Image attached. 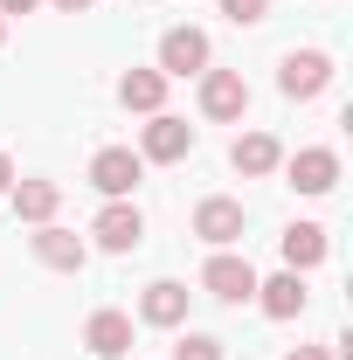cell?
Returning <instances> with one entry per match:
<instances>
[{
    "mask_svg": "<svg viewBox=\"0 0 353 360\" xmlns=\"http://www.w3.org/2000/svg\"><path fill=\"white\" fill-rule=\"evenodd\" d=\"M291 360H340V354H326V347H298Z\"/></svg>",
    "mask_w": 353,
    "mask_h": 360,
    "instance_id": "cell-21",
    "label": "cell"
},
{
    "mask_svg": "<svg viewBox=\"0 0 353 360\" xmlns=\"http://www.w3.org/2000/svg\"><path fill=\"white\" fill-rule=\"evenodd\" d=\"M7 187H14V160L0 153V194H7Z\"/></svg>",
    "mask_w": 353,
    "mask_h": 360,
    "instance_id": "cell-22",
    "label": "cell"
},
{
    "mask_svg": "<svg viewBox=\"0 0 353 360\" xmlns=\"http://www.w3.org/2000/svg\"><path fill=\"white\" fill-rule=\"evenodd\" d=\"M284 174H291L298 194H333V187H340V153H333V146H305V153L284 160Z\"/></svg>",
    "mask_w": 353,
    "mask_h": 360,
    "instance_id": "cell-9",
    "label": "cell"
},
{
    "mask_svg": "<svg viewBox=\"0 0 353 360\" xmlns=\"http://www.w3.org/2000/svg\"><path fill=\"white\" fill-rule=\"evenodd\" d=\"M229 160H236V174H243V180H264V174H277V167H284V146H277L270 132H243Z\"/></svg>",
    "mask_w": 353,
    "mask_h": 360,
    "instance_id": "cell-14",
    "label": "cell"
},
{
    "mask_svg": "<svg viewBox=\"0 0 353 360\" xmlns=\"http://www.w3.org/2000/svg\"><path fill=\"white\" fill-rule=\"evenodd\" d=\"M174 360H222V340L215 333H187V340L174 347Z\"/></svg>",
    "mask_w": 353,
    "mask_h": 360,
    "instance_id": "cell-18",
    "label": "cell"
},
{
    "mask_svg": "<svg viewBox=\"0 0 353 360\" xmlns=\"http://www.w3.org/2000/svg\"><path fill=\"white\" fill-rule=\"evenodd\" d=\"M305 277L298 270H277V277H257V305H264V319H298L305 312Z\"/></svg>",
    "mask_w": 353,
    "mask_h": 360,
    "instance_id": "cell-11",
    "label": "cell"
},
{
    "mask_svg": "<svg viewBox=\"0 0 353 360\" xmlns=\"http://www.w3.org/2000/svg\"><path fill=\"white\" fill-rule=\"evenodd\" d=\"M250 111V84H243V70H201V118H243Z\"/></svg>",
    "mask_w": 353,
    "mask_h": 360,
    "instance_id": "cell-7",
    "label": "cell"
},
{
    "mask_svg": "<svg viewBox=\"0 0 353 360\" xmlns=\"http://www.w3.org/2000/svg\"><path fill=\"white\" fill-rule=\"evenodd\" d=\"M139 319H146V326H180V319H187V284H174V277L146 284V291H139Z\"/></svg>",
    "mask_w": 353,
    "mask_h": 360,
    "instance_id": "cell-15",
    "label": "cell"
},
{
    "mask_svg": "<svg viewBox=\"0 0 353 360\" xmlns=\"http://www.w3.org/2000/svg\"><path fill=\"white\" fill-rule=\"evenodd\" d=\"M139 180H146V160H139L132 146H104V153L90 160V187H97L104 201H125Z\"/></svg>",
    "mask_w": 353,
    "mask_h": 360,
    "instance_id": "cell-3",
    "label": "cell"
},
{
    "mask_svg": "<svg viewBox=\"0 0 353 360\" xmlns=\"http://www.w3.org/2000/svg\"><path fill=\"white\" fill-rule=\"evenodd\" d=\"M194 153V125L174 118V111H153L146 118V132H139V160H153V167H174Z\"/></svg>",
    "mask_w": 353,
    "mask_h": 360,
    "instance_id": "cell-2",
    "label": "cell"
},
{
    "mask_svg": "<svg viewBox=\"0 0 353 360\" xmlns=\"http://www.w3.org/2000/svg\"><path fill=\"white\" fill-rule=\"evenodd\" d=\"M243 229H250V215H243V201H229V194H208V201L194 208V236H201L208 250H236Z\"/></svg>",
    "mask_w": 353,
    "mask_h": 360,
    "instance_id": "cell-5",
    "label": "cell"
},
{
    "mask_svg": "<svg viewBox=\"0 0 353 360\" xmlns=\"http://www.w3.org/2000/svg\"><path fill=\"white\" fill-rule=\"evenodd\" d=\"M35 257H42L49 270H84L90 264V243L70 236V229H56V222H42V229H35Z\"/></svg>",
    "mask_w": 353,
    "mask_h": 360,
    "instance_id": "cell-13",
    "label": "cell"
},
{
    "mask_svg": "<svg viewBox=\"0 0 353 360\" xmlns=\"http://www.w3.org/2000/svg\"><path fill=\"white\" fill-rule=\"evenodd\" d=\"M326 84H333V56H326V49H291V56L277 63V90H284V97H298V104L319 97Z\"/></svg>",
    "mask_w": 353,
    "mask_h": 360,
    "instance_id": "cell-4",
    "label": "cell"
},
{
    "mask_svg": "<svg viewBox=\"0 0 353 360\" xmlns=\"http://www.w3.org/2000/svg\"><path fill=\"white\" fill-rule=\"evenodd\" d=\"M90 236H97L111 257H125V250L146 243V215H139L132 201H104V208H97V222H90Z\"/></svg>",
    "mask_w": 353,
    "mask_h": 360,
    "instance_id": "cell-8",
    "label": "cell"
},
{
    "mask_svg": "<svg viewBox=\"0 0 353 360\" xmlns=\"http://www.w3.org/2000/svg\"><path fill=\"white\" fill-rule=\"evenodd\" d=\"M222 14H229L236 28H257V21L270 14V0H222Z\"/></svg>",
    "mask_w": 353,
    "mask_h": 360,
    "instance_id": "cell-19",
    "label": "cell"
},
{
    "mask_svg": "<svg viewBox=\"0 0 353 360\" xmlns=\"http://www.w3.org/2000/svg\"><path fill=\"white\" fill-rule=\"evenodd\" d=\"M56 7H63V14H90L97 0H56Z\"/></svg>",
    "mask_w": 353,
    "mask_h": 360,
    "instance_id": "cell-23",
    "label": "cell"
},
{
    "mask_svg": "<svg viewBox=\"0 0 353 360\" xmlns=\"http://www.w3.org/2000/svg\"><path fill=\"white\" fill-rule=\"evenodd\" d=\"M84 347L97 360H132V319L125 312H90L84 319Z\"/></svg>",
    "mask_w": 353,
    "mask_h": 360,
    "instance_id": "cell-10",
    "label": "cell"
},
{
    "mask_svg": "<svg viewBox=\"0 0 353 360\" xmlns=\"http://www.w3.org/2000/svg\"><path fill=\"white\" fill-rule=\"evenodd\" d=\"M7 194H14V215L35 222V229L56 222V208H63V187H56V180H14Z\"/></svg>",
    "mask_w": 353,
    "mask_h": 360,
    "instance_id": "cell-16",
    "label": "cell"
},
{
    "mask_svg": "<svg viewBox=\"0 0 353 360\" xmlns=\"http://www.w3.org/2000/svg\"><path fill=\"white\" fill-rule=\"evenodd\" d=\"M277 250H284V270H298V277H305V270L326 264V250H333V243H326V229H319V222H291L284 236H277Z\"/></svg>",
    "mask_w": 353,
    "mask_h": 360,
    "instance_id": "cell-12",
    "label": "cell"
},
{
    "mask_svg": "<svg viewBox=\"0 0 353 360\" xmlns=\"http://www.w3.org/2000/svg\"><path fill=\"white\" fill-rule=\"evenodd\" d=\"M118 104L153 118V111L167 104V77H160V70H125V77H118Z\"/></svg>",
    "mask_w": 353,
    "mask_h": 360,
    "instance_id": "cell-17",
    "label": "cell"
},
{
    "mask_svg": "<svg viewBox=\"0 0 353 360\" xmlns=\"http://www.w3.org/2000/svg\"><path fill=\"white\" fill-rule=\"evenodd\" d=\"M42 0H0V14H35Z\"/></svg>",
    "mask_w": 353,
    "mask_h": 360,
    "instance_id": "cell-20",
    "label": "cell"
},
{
    "mask_svg": "<svg viewBox=\"0 0 353 360\" xmlns=\"http://www.w3.org/2000/svg\"><path fill=\"white\" fill-rule=\"evenodd\" d=\"M201 291H208V298H222V305H250V298H257V270H250V257L215 250V257L201 264Z\"/></svg>",
    "mask_w": 353,
    "mask_h": 360,
    "instance_id": "cell-1",
    "label": "cell"
},
{
    "mask_svg": "<svg viewBox=\"0 0 353 360\" xmlns=\"http://www.w3.org/2000/svg\"><path fill=\"white\" fill-rule=\"evenodd\" d=\"M0 42H7V14H0Z\"/></svg>",
    "mask_w": 353,
    "mask_h": 360,
    "instance_id": "cell-24",
    "label": "cell"
},
{
    "mask_svg": "<svg viewBox=\"0 0 353 360\" xmlns=\"http://www.w3.org/2000/svg\"><path fill=\"white\" fill-rule=\"evenodd\" d=\"M208 56H215V49H208L201 28H167V35H160V77H167V84H174V77H201Z\"/></svg>",
    "mask_w": 353,
    "mask_h": 360,
    "instance_id": "cell-6",
    "label": "cell"
}]
</instances>
